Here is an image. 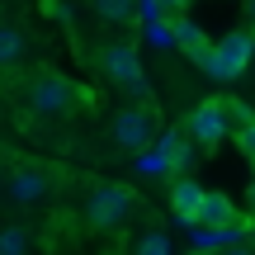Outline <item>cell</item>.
<instances>
[{"label":"cell","mask_w":255,"mask_h":255,"mask_svg":"<svg viewBox=\"0 0 255 255\" xmlns=\"http://www.w3.org/2000/svg\"><path fill=\"white\" fill-rule=\"evenodd\" d=\"M227 222H237V208L227 203V194H213V189H203L194 227H227Z\"/></svg>","instance_id":"cell-9"},{"label":"cell","mask_w":255,"mask_h":255,"mask_svg":"<svg viewBox=\"0 0 255 255\" xmlns=\"http://www.w3.org/2000/svg\"><path fill=\"white\" fill-rule=\"evenodd\" d=\"M100 71H104V81H109V85H119V90L137 95V100L146 95L142 57H137V47H132V43H109V47L100 52Z\"/></svg>","instance_id":"cell-4"},{"label":"cell","mask_w":255,"mask_h":255,"mask_svg":"<svg viewBox=\"0 0 255 255\" xmlns=\"http://www.w3.org/2000/svg\"><path fill=\"white\" fill-rule=\"evenodd\" d=\"M137 165H142V175H170V165H165V156L161 151H137Z\"/></svg>","instance_id":"cell-16"},{"label":"cell","mask_w":255,"mask_h":255,"mask_svg":"<svg viewBox=\"0 0 255 255\" xmlns=\"http://www.w3.org/2000/svg\"><path fill=\"white\" fill-rule=\"evenodd\" d=\"M222 132H227V100H203L189 114V137L199 146H218Z\"/></svg>","instance_id":"cell-6"},{"label":"cell","mask_w":255,"mask_h":255,"mask_svg":"<svg viewBox=\"0 0 255 255\" xmlns=\"http://www.w3.org/2000/svg\"><path fill=\"white\" fill-rule=\"evenodd\" d=\"M170 33H175V43H180L184 52L194 57V62H203V52H208V43L199 38V28H194L189 19H175V24H170Z\"/></svg>","instance_id":"cell-11"},{"label":"cell","mask_w":255,"mask_h":255,"mask_svg":"<svg viewBox=\"0 0 255 255\" xmlns=\"http://www.w3.org/2000/svg\"><path fill=\"white\" fill-rule=\"evenodd\" d=\"M95 14L104 19V24H132V5L137 0H90Z\"/></svg>","instance_id":"cell-13"},{"label":"cell","mask_w":255,"mask_h":255,"mask_svg":"<svg viewBox=\"0 0 255 255\" xmlns=\"http://www.w3.org/2000/svg\"><path fill=\"white\" fill-rule=\"evenodd\" d=\"M156 151L165 156V165H170V175H180L184 165L194 161V151H189V132H180V128H175V132H165V137H161V146H156Z\"/></svg>","instance_id":"cell-10"},{"label":"cell","mask_w":255,"mask_h":255,"mask_svg":"<svg viewBox=\"0 0 255 255\" xmlns=\"http://www.w3.org/2000/svg\"><path fill=\"white\" fill-rule=\"evenodd\" d=\"M151 132H156V109H146V104H128V109L114 114V142L123 151L151 146Z\"/></svg>","instance_id":"cell-5"},{"label":"cell","mask_w":255,"mask_h":255,"mask_svg":"<svg viewBox=\"0 0 255 255\" xmlns=\"http://www.w3.org/2000/svg\"><path fill=\"white\" fill-rule=\"evenodd\" d=\"M161 5H165V9H184L189 0H161Z\"/></svg>","instance_id":"cell-18"},{"label":"cell","mask_w":255,"mask_h":255,"mask_svg":"<svg viewBox=\"0 0 255 255\" xmlns=\"http://www.w3.org/2000/svg\"><path fill=\"white\" fill-rule=\"evenodd\" d=\"M5 189H9V199H14L19 208H33V203H43V199H47L52 180H47L43 165H19V170L5 180Z\"/></svg>","instance_id":"cell-7"},{"label":"cell","mask_w":255,"mask_h":255,"mask_svg":"<svg viewBox=\"0 0 255 255\" xmlns=\"http://www.w3.org/2000/svg\"><path fill=\"white\" fill-rule=\"evenodd\" d=\"M33 246V237H28L19 222H9V227H0V255H24Z\"/></svg>","instance_id":"cell-15"},{"label":"cell","mask_w":255,"mask_h":255,"mask_svg":"<svg viewBox=\"0 0 255 255\" xmlns=\"http://www.w3.org/2000/svg\"><path fill=\"white\" fill-rule=\"evenodd\" d=\"M132 251H137V255H170V251H175V241L165 237L161 227H151V232H142V237L132 241Z\"/></svg>","instance_id":"cell-14"},{"label":"cell","mask_w":255,"mask_h":255,"mask_svg":"<svg viewBox=\"0 0 255 255\" xmlns=\"http://www.w3.org/2000/svg\"><path fill=\"white\" fill-rule=\"evenodd\" d=\"M0 184H5V180H0Z\"/></svg>","instance_id":"cell-20"},{"label":"cell","mask_w":255,"mask_h":255,"mask_svg":"<svg viewBox=\"0 0 255 255\" xmlns=\"http://www.w3.org/2000/svg\"><path fill=\"white\" fill-rule=\"evenodd\" d=\"M199 199H203V184H194L189 175H175V184H170V208H175V218L184 222V227H194V218H199Z\"/></svg>","instance_id":"cell-8"},{"label":"cell","mask_w":255,"mask_h":255,"mask_svg":"<svg viewBox=\"0 0 255 255\" xmlns=\"http://www.w3.org/2000/svg\"><path fill=\"white\" fill-rule=\"evenodd\" d=\"M251 161H255V156H251Z\"/></svg>","instance_id":"cell-21"},{"label":"cell","mask_w":255,"mask_h":255,"mask_svg":"<svg viewBox=\"0 0 255 255\" xmlns=\"http://www.w3.org/2000/svg\"><path fill=\"white\" fill-rule=\"evenodd\" d=\"M246 28L255 33V0H246Z\"/></svg>","instance_id":"cell-17"},{"label":"cell","mask_w":255,"mask_h":255,"mask_svg":"<svg viewBox=\"0 0 255 255\" xmlns=\"http://www.w3.org/2000/svg\"><path fill=\"white\" fill-rule=\"evenodd\" d=\"M81 100L85 95L76 90L66 76H57V71H38L33 81H28V90H24L28 114H38V119H62V114H71Z\"/></svg>","instance_id":"cell-1"},{"label":"cell","mask_w":255,"mask_h":255,"mask_svg":"<svg viewBox=\"0 0 255 255\" xmlns=\"http://www.w3.org/2000/svg\"><path fill=\"white\" fill-rule=\"evenodd\" d=\"M132 208H137V194L128 184H95L90 203H85V222L95 232H119L132 218Z\"/></svg>","instance_id":"cell-2"},{"label":"cell","mask_w":255,"mask_h":255,"mask_svg":"<svg viewBox=\"0 0 255 255\" xmlns=\"http://www.w3.org/2000/svg\"><path fill=\"white\" fill-rule=\"evenodd\" d=\"M24 62V33L14 24H0V66H14Z\"/></svg>","instance_id":"cell-12"},{"label":"cell","mask_w":255,"mask_h":255,"mask_svg":"<svg viewBox=\"0 0 255 255\" xmlns=\"http://www.w3.org/2000/svg\"><path fill=\"white\" fill-rule=\"evenodd\" d=\"M251 52H255V33H227L222 43H208V52H203V71L213 76V81H237L241 71L251 66Z\"/></svg>","instance_id":"cell-3"},{"label":"cell","mask_w":255,"mask_h":255,"mask_svg":"<svg viewBox=\"0 0 255 255\" xmlns=\"http://www.w3.org/2000/svg\"><path fill=\"white\" fill-rule=\"evenodd\" d=\"M251 213H255V184H251Z\"/></svg>","instance_id":"cell-19"}]
</instances>
